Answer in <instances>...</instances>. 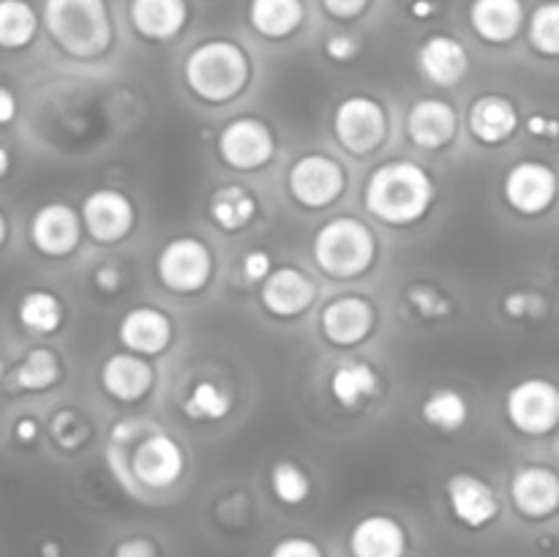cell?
Wrapping results in <instances>:
<instances>
[{
	"mask_svg": "<svg viewBox=\"0 0 559 557\" xmlns=\"http://www.w3.org/2000/svg\"><path fill=\"white\" fill-rule=\"evenodd\" d=\"M437 202V183L424 164L391 158L371 169L364 186V205L380 224L393 229L415 227Z\"/></svg>",
	"mask_w": 559,
	"mask_h": 557,
	"instance_id": "6da1fadb",
	"label": "cell"
},
{
	"mask_svg": "<svg viewBox=\"0 0 559 557\" xmlns=\"http://www.w3.org/2000/svg\"><path fill=\"white\" fill-rule=\"evenodd\" d=\"M251 71L249 52L238 42L207 38L186 55L183 82L197 102L222 107L249 87Z\"/></svg>",
	"mask_w": 559,
	"mask_h": 557,
	"instance_id": "7a4b0ae2",
	"label": "cell"
},
{
	"mask_svg": "<svg viewBox=\"0 0 559 557\" xmlns=\"http://www.w3.org/2000/svg\"><path fill=\"white\" fill-rule=\"evenodd\" d=\"M41 22L69 58L96 60L112 47L115 31L107 0H44Z\"/></svg>",
	"mask_w": 559,
	"mask_h": 557,
	"instance_id": "3957f363",
	"label": "cell"
},
{
	"mask_svg": "<svg viewBox=\"0 0 559 557\" xmlns=\"http://www.w3.org/2000/svg\"><path fill=\"white\" fill-rule=\"evenodd\" d=\"M314 265L336 282H353L371 271L377 260V238L366 222L355 216H333L320 224L311 238Z\"/></svg>",
	"mask_w": 559,
	"mask_h": 557,
	"instance_id": "277c9868",
	"label": "cell"
},
{
	"mask_svg": "<svg viewBox=\"0 0 559 557\" xmlns=\"http://www.w3.org/2000/svg\"><path fill=\"white\" fill-rule=\"evenodd\" d=\"M391 131L388 109L369 93H353L333 109V137L353 156L366 158L380 151Z\"/></svg>",
	"mask_w": 559,
	"mask_h": 557,
	"instance_id": "5b68a950",
	"label": "cell"
},
{
	"mask_svg": "<svg viewBox=\"0 0 559 557\" xmlns=\"http://www.w3.org/2000/svg\"><path fill=\"white\" fill-rule=\"evenodd\" d=\"M216 260L211 246L197 235H178L156 254V278L167 293L197 295L211 284Z\"/></svg>",
	"mask_w": 559,
	"mask_h": 557,
	"instance_id": "8992f818",
	"label": "cell"
},
{
	"mask_svg": "<svg viewBox=\"0 0 559 557\" xmlns=\"http://www.w3.org/2000/svg\"><path fill=\"white\" fill-rule=\"evenodd\" d=\"M347 169L328 153H304L287 169V191L306 211H325L347 191Z\"/></svg>",
	"mask_w": 559,
	"mask_h": 557,
	"instance_id": "52a82bcc",
	"label": "cell"
},
{
	"mask_svg": "<svg viewBox=\"0 0 559 557\" xmlns=\"http://www.w3.org/2000/svg\"><path fill=\"white\" fill-rule=\"evenodd\" d=\"M216 153L229 169L254 173V169L267 167L276 156V134L262 118L240 115L222 126L216 137Z\"/></svg>",
	"mask_w": 559,
	"mask_h": 557,
	"instance_id": "ba28073f",
	"label": "cell"
},
{
	"mask_svg": "<svg viewBox=\"0 0 559 557\" xmlns=\"http://www.w3.org/2000/svg\"><path fill=\"white\" fill-rule=\"evenodd\" d=\"M506 418L524 437L551 435L559 426V388L544 377L519 380L506 393Z\"/></svg>",
	"mask_w": 559,
	"mask_h": 557,
	"instance_id": "9c48e42d",
	"label": "cell"
},
{
	"mask_svg": "<svg viewBox=\"0 0 559 557\" xmlns=\"http://www.w3.org/2000/svg\"><path fill=\"white\" fill-rule=\"evenodd\" d=\"M129 473L145 489L164 491L183 478L186 451L175 437L164 435V431H147L131 448Z\"/></svg>",
	"mask_w": 559,
	"mask_h": 557,
	"instance_id": "30bf717a",
	"label": "cell"
},
{
	"mask_svg": "<svg viewBox=\"0 0 559 557\" xmlns=\"http://www.w3.org/2000/svg\"><path fill=\"white\" fill-rule=\"evenodd\" d=\"M557 173L546 162L524 158L516 162L502 178V200L519 216H540L557 200Z\"/></svg>",
	"mask_w": 559,
	"mask_h": 557,
	"instance_id": "8fae6325",
	"label": "cell"
},
{
	"mask_svg": "<svg viewBox=\"0 0 559 557\" xmlns=\"http://www.w3.org/2000/svg\"><path fill=\"white\" fill-rule=\"evenodd\" d=\"M80 216L93 244L115 246L129 238L131 229H134L136 208L123 191L96 189L82 200Z\"/></svg>",
	"mask_w": 559,
	"mask_h": 557,
	"instance_id": "7c38bea8",
	"label": "cell"
},
{
	"mask_svg": "<svg viewBox=\"0 0 559 557\" xmlns=\"http://www.w3.org/2000/svg\"><path fill=\"white\" fill-rule=\"evenodd\" d=\"M377 309L364 295H336L320 311V333L333 347H358L374 333Z\"/></svg>",
	"mask_w": 559,
	"mask_h": 557,
	"instance_id": "4fadbf2b",
	"label": "cell"
},
{
	"mask_svg": "<svg viewBox=\"0 0 559 557\" xmlns=\"http://www.w3.org/2000/svg\"><path fill=\"white\" fill-rule=\"evenodd\" d=\"M85 224L69 202H47L31 218V244L44 257H69L80 246Z\"/></svg>",
	"mask_w": 559,
	"mask_h": 557,
	"instance_id": "5bb4252c",
	"label": "cell"
},
{
	"mask_svg": "<svg viewBox=\"0 0 559 557\" xmlns=\"http://www.w3.org/2000/svg\"><path fill=\"white\" fill-rule=\"evenodd\" d=\"M448 508H451L453 519L469 530H484L500 517V497H497L495 486L484 481L480 475L453 473L445 484Z\"/></svg>",
	"mask_w": 559,
	"mask_h": 557,
	"instance_id": "9a60e30c",
	"label": "cell"
},
{
	"mask_svg": "<svg viewBox=\"0 0 559 557\" xmlns=\"http://www.w3.org/2000/svg\"><path fill=\"white\" fill-rule=\"evenodd\" d=\"M314 300L317 284L295 265L273 268L271 276L260 284V306L276 320H298L314 306Z\"/></svg>",
	"mask_w": 559,
	"mask_h": 557,
	"instance_id": "2e32d148",
	"label": "cell"
},
{
	"mask_svg": "<svg viewBox=\"0 0 559 557\" xmlns=\"http://www.w3.org/2000/svg\"><path fill=\"white\" fill-rule=\"evenodd\" d=\"M175 339L173 317L158 306H134L118 322V342L129 353L156 358L169 349Z\"/></svg>",
	"mask_w": 559,
	"mask_h": 557,
	"instance_id": "e0dca14e",
	"label": "cell"
},
{
	"mask_svg": "<svg viewBox=\"0 0 559 557\" xmlns=\"http://www.w3.org/2000/svg\"><path fill=\"white\" fill-rule=\"evenodd\" d=\"M98 380H102L104 393L109 399L120 404H136L156 386V369H153L151 358L120 349V353H112L104 360Z\"/></svg>",
	"mask_w": 559,
	"mask_h": 557,
	"instance_id": "ac0fdd59",
	"label": "cell"
},
{
	"mask_svg": "<svg viewBox=\"0 0 559 557\" xmlns=\"http://www.w3.org/2000/svg\"><path fill=\"white\" fill-rule=\"evenodd\" d=\"M409 142L420 151H442L451 145L459 134V112L451 102L437 96L418 98L407 112Z\"/></svg>",
	"mask_w": 559,
	"mask_h": 557,
	"instance_id": "d6986e66",
	"label": "cell"
},
{
	"mask_svg": "<svg viewBox=\"0 0 559 557\" xmlns=\"http://www.w3.org/2000/svg\"><path fill=\"white\" fill-rule=\"evenodd\" d=\"M511 502L522 517L546 519L559 511V473L546 464H524L513 473Z\"/></svg>",
	"mask_w": 559,
	"mask_h": 557,
	"instance_id": "ffe728a7",
	"label": "cell"
},
{
	"mask_svg": "<svg viewBox=\"0 0 559 557\" xmlns=\"http://www.w3.org/2000/svg\"><path fill=\"white\" fill-rule=\"evenodd\" d=\"M415 66L429 85L453 87L467 76L469 52L459 38L448 36V33H435L415 52Z\"/></svg>",
	"mask_w": 559,
	"mask_h": 557,
	"instance_id": "44dd1931",
	"label": "cell"
},
{
	"mask_svg": "<svg viewBox=\"0 0 559 557\" xmlns=\"http://www.w3.org/2000/svg\"><path fill=\"white\" fill-rule=\"evenodd\" d=\"M467 129L478 145H502L519 131L516 104L500 93H484V96L473 98L467 109Z\"/></svg>",
	"mask_w": 559,
	"mask_h": 557,
	"instance_id": "7402d4cb",
	"label": "cell"
},
{
	"mask_svg": "<svg viewBox=\"0 0 559 557\" xmlns=\"http://www.w3.org/2000/svg\"><path fill=\"white\" fill-rule=\"evenodd\" d=\"M349 555L353 557H407V530L388 513H369L349 530Z\"/></svg>",
	"mask_w": 559,
	"mask_h": 557,
	"instance_id": "603a6c76",
	"label": "cell"
},
{
	"mask_svg": "<svg viewBox=\"0 0 559 557\" xmlns=\"http://www.w3.org/2000/svg\"><path fill=\"white\" fill-rule=\"evenodd\" d=\"M129 20L145 42H169L189 22L186 0H131Z\"/></svg>",
	"mask_w": 559,
	"mask_h": 557,
	"instance_id": "cb8c5ba5",
	"label": "cell"
},
{
	"mask_svg": "<svg viewBox=\"0 0 559 557\" xmlns=\"http://www.w3.org/2000/svg\"><path fill=\"white\" fill-rule=\"evenodd\" d=\"M380 375L366 360H344L328 377V393L347 413H358L380 393Z\"/></svg>",
	"mask_w": 559,
	"mask_h": 557,
	"instance_id": "d4e9b609",
	"label": "cell"
},
{
	"mask_svg": "<svg viewBox=\"0 0 559 557\" xmlns=\"http://www.w3.org/2000/svg\"><path fill=\"white\" fill-rule=\"evenodd\" d=\"M469 25L486 44H511L524 25L522 0H473Z\"/></svg>",
	"mask_w": 559,
	"mask_h": 557,
	"instance_id": "484cf974",
	"label": "cell"
},
{
	"mask_svg": "<svg viewBox=\"0 0 559 557\" xmlns=\"http://www.w3.org/2000/svg\"><path fill=\"white\" fill-rule=\"evenodd\" d=\"M257 211H260V202L254 191L243 183L218 186L207 200V216L222 233H240L254 222Z\"/></svg>",
	"mask_w": 559,
	"mask_h": 557,
	"instance_id": "4316f807",
	"label": "cell"
},
{
	"mask_svg": "<svg viewBox=\"0 0 559 557\" xmlns=\"http://www.w3.org/2000/svg\"><path fill=\"white\" fill-rule=\"evenodd\" d=\"M304 20V0H251L249 3V25L271 42H282L298 33Z\"/></svg>",
	"mask_w": 559,
	"mask_h": 557,
	"instance_id": "83f0119b",
	"label": "cell"
},
{
	"mask_svg": "<svg viewBox=\"0 0 559 557\" xmlns=\"http://www.w3.org/2000/svg\"><path fill=\"white\" fill-rule=\"evenodd\" d=\"M16 317L25 331L36 333V336H52L63 325L66 306L52 289H31L20 298Z\"/></svg>",
	"mask_w": 559,
	"mask_h": 557,
	"instance_id": "f1b7e54d",
	"label": "cell"
},
{
	"mask_svg": "<svg viewBox=\"0 0 559 557\" xmlns=\"http://www.w3.org/2000/svg\"><path fill=\"white\" fill-rule=\"evenodd\" d=\"M60 377H63V366H60L58 353L49 347H33L11 371V386L16 391L41 393L58 386Z\"/></svg>",
	"mask_w": 559,
	"mask_h": 557,
	"instance_id": "f546056e",
	"label": "cell"
},
{
	"mask_svg": "<svg viewBox=\"0 0 559 557\" xmlns=\"http://www.w3.org/2000/svg\"><path fill=\"white\" fill-rule=\"evenodd\" d=\"M420 418L431 429L453 435V431L464 429V424L469 420V404L456 388H435L420 404Z\"/></svg>",
	"mask_w": 559,
	"mask_h": 557,
	"instance_id": "4dcf8cb0",
	"label": "cell"
},
{
	"mask_svg": "<svg viewBox=\"0 0 559 557\" xmlns=\"http://www.w3.org/2000/svg\"><path fill=\"white\" fill-rule=\"evenodd\" d=\"M235 396L216 380H197L191 386L189 396L183 402L186 418L200 420V424H218L233 413Z\"/></svg>",
	"mask_w": 559,
	"mask_h": 557,
	"instance_id": "1f68e13d",
	"label": "cell"
},
{
	"mask_svg": "<svg viewBox=\"0 0 559 557\" xmlns=\"http://www.w3.org/2000/svg\"><path fill=\"white\" fill-rule=\"evenodd\" d=\"M38 33V14L27 0H0V49H25Z\"/></svg>",
	"mask_w": 559,
	"mask_h": 557,
	"instance_id": "d6a6232c",
	"label": "cell"
},
{
	"mask_svg": "<svg viewBox=\"0 0 559 557\" xmlns=\"http://www.w3.org/2000/svg\"><path fill=\"white\" fill-rule=\"evenodd\" d=\"M271 491L282 506H304L311 495V478L293 459H278L271 467Z\"/></svg>",
	"mask_w": 559,
	"mask_h": 557,
	"instance_id": "836d02e7",
	"label": "cell"
},
{
	"mask_svg": "<svg viewBox=\"0 0 559 557\" xmlns=\"http://www.w3.org/2000/svg\"><path fill=\"white\" fill-rule=\"evenodd\" d=\"M527 42L535 52L559 58V0L540 3L527 22Z\"/></svg>",
	"mask_w": 559,
	"mask_h": 557,
	"instance_id": "e575fe53",
	"label": "cell"
},
{
	"mask_svg": "<svg viewBox=\"0 0 559 557\" xmlns=\"http://www.w3.org/2000/svg\"><path fill=\"white\" fill-rule=\"evenodd\" d=\"M407 304L409 309H415V315L424 317V320H442L453 311L451 300L435 287V284L418 282L407 289Z\"/></svg>",
	"mask_w": 559,
	"mask_h": 557,
	"instance_id": "d590c367",
	"label": "cell"
},
{
	"mask_svg": "<svg viewBox=\"0 0 559 557\" xmlns=\"http://www.w3.org/2000/svg\"><path fill=\"white\" fill-rule=\"evenodd\" d=\"M49 431L63 451H76L91 437V424L76 410H60L49 424Z\"/></svg>",
	"mask_w": 559,
	"mask_h": 557,
	"instance_id": "8d00e7d4",
	"label": "cell"
},
{
	"mask_svg": "<svg viewBox=\"0 0 559 557\" xmlns=\"http://www.w3.org/2000/svg\"><path fill=\"white\" fill-rule=\"evenodd\" d=\"M267 557H325V552L317 541L306 538V535H287V538L273 544Z\"/></svg>",
	"mask_w": 559,
	"mask_h": 557,
	"instance_id": "74e56055",
	"label": "cell"
},
{
	"mask_svg": "<svg viewBox=\"0 0 559 557\" xmlns=\"http://www.w3.org/2000/svg\"><path fill=\"white\" fill-rule=\"evenodd\" d=\"M273 271V260L265 249H249L240 260V273L249 284H262Z\"/></svg>",
	"mask_w": 559,
	"mask_h": 557,
	"instance_id": "f35d334b",
	"label": "cell"
},
{
	"mask_svg": "<svg viewBox=\"0 0 559 557\" xmlns=\"http://www.w3.org/2000/svg\"><path fill=\"white\" fill-rule=\"evenodd\" d=\"M360 52V42L353 33H333L325 42V55L336 63H349Z\"/></svg>",
	"mask_w": 559,
	"mask_h": 557,
	"instance_id": "ab89813d",
	"label": "cell"
},
{
	"mask_svg": "<svg viewBox=\"0 0 559 557\" xmlns=\"http://www.w3.org/2000/svg\"><path fill=\"white\" fill-rule=\"evenodd\" d=\"M112 557H158L156 544L145 535H134V538H123L115 546Z\"/></svg>",
	"mask_w": 559,
	"mask_h": 557,
	"instance_id": "60d3db41",
	"label": "cell"
},
{
	"mask_svg": "<svg viewBox=\"0 0 559 557\" xmlns=\"http://www.w3.org/2000/svg\"><path fill=\"white\" fill-rule=\"evenodd\" d=\"M369 3L371 0H322L328 14L336 16V20H355L369 9Z\"/></svg>",
	"mask_w": 559,
	"mask_h": 557,
	"instance_id": "b9f144b4",
	"label": "cell"
},
{
	"mask_svg": "<svg viewBox=\"0 0 559 557\" xmlns=\"http://www.w3.org/2000/svg\"><path fill=\"white\" fill-rule=\"evenodd\" d=\"M524 129H527L533 137H538V140H557L559 120L549 118V115H530L527 123H524Z\"/></svg>",
	"mask_w": 559,
	"mask_h": 557,
	"instance_id": "7bdbcfd3",
	"label": "cell"
},
{
	"mask_svg": "<svg viewBox=\"0 0 559 557\" xmlns=\"http://www.w3.org/2000/svg\"><path fill=\"white\" fill-rule=\"evenodd\" d=\"M533 300L538 298L530 293H511L502 300V311H506L508 317H513V320H522V317H527L530 309H533Z\"/></svg>",
	"mask_w": 559,
	"mask_h": 557,
	"instance_id": "ee69618b",
	"label": "cell"
},
{
	"mask_svg": "<svg viewBox=\"0 0 559 557\" xmlns=\"http://www.w3.org/2000/svg\"><path fill=\"white\" fill-rule=\"evenodd\" d=\"M93 282H96V287L102 289V293L115 295L118 289H123V273L115 265H102L96 271V276H93Z\"/></svg>",
	"mask_w": 559,
	"mask_h": 557,
	"instance_id": "f6af8a7d",
	"label": "cell"
},
{
	"mask_svg": "<svg viewBox=\"0 0 559 557\" xmlns=\"http://www.w3.org/2000/svg\"><path fill=\"white\" fill-rule=\"evenodd\" d=\"M38 435H41V426H38V420L31 418V415H22V418L14 424V437L16 442H22V446L36 442Z\"/></svg>",
	"mask_w": 559,
	"mask_h": 557,
	"instance_id": "bcb514c9",
	"label": "cell"
},
{
	"mask_svg": "<svg viewBox=\"0 0 559 557\" xmlns=\"http://www.w3.org/2000/svg\"><path fill=\"white\" fill-rule=\"evenodd\" d=\"M16 109H20V104H16L14 93L0 85V126L11 123L16 118Z\"/></svg>",
	"mask_w": 559,
	"mask_h": 557,
	"instance_id": "7dc6e473",
	"label": "cell"
},
{
	"mask_svg": "<svg viewBox=\"0 0 559 557\" xmlns=\"http://www.w3.org/2000/svg\"><path fill=\"white\" fill-rule=\"evenodd\" d=\"M435 11H437V5L431 3V0H415L413 3V16H418V20H429Z\"/></svg>",
	"mask_w": 559,
	"mask_h": 557,
	"instance_id": "c3c4849f",
	"label": "cell"
},
{
	"mask_svg": "<svg viewBox=\"0 0 559 557\" xmlns=\"http://www.w3.org/2000/svg\"><path fill=\"white\" fill-rule=\"evenodd\" d=\"M9 169H11V153H9V147L0 145V178H5V175H9Z\"/></svg>",
	"mask_w": 559,
	"mask_h": 557,
	"instance_id": "681fc988",
	"label": "cell"
},
{
	"mask_svg": "<svg viewBox=\"0 0 559 557\" xmlns=\"http://www.w3.org/2000/svg\"><path fill=\"white\" fill-rule=\"evenodd\" d=\"M63 552H60V544L58 541H44L41 544V557H60Z\"/></svg>",
	"mask_w": 559,
	"mask_h": 557,
	"instance_id": "f907efd6",
	"label": "cell"
},
{
	"mask_svg": "<svg viewBox=\"0 0 559 557\" xmlns=\"http://www.w3.org/2000/svg\"><path fill=\"white\" fill-rule=\"evenodd\" d=\"M5 238H9V222H5V216L0 213V249H3Z\"/></svg>",
	"mask_w": 559,
	"mask_h": 557,
	"instance_id": "816d5d0a",
	"label": "cell"
},
{
	"mask_svg": "<svg viewBox=\"0 0 559 557\" xmlns=\"http://www.w3.org/2000/svg\"><path fill=\"white\" fill-rule=\"evenodd\" d=\"M3 375H5V371H3V364H0V380H3Z\"/></svg>",
	"mask_w": 559,
	"mask_h": 557,
	"instance_id": "f5cc1de1",
	"label": "cell"
}]
</instances>
